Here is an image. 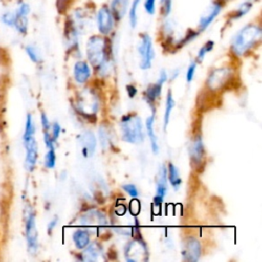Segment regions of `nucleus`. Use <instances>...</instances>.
<instances>
[{
    "mask_svg": "<svg viewBox=\"0 0 262 262\" xmlns=\"http://www.w3.org/2000/svg\"><path fill=\"white\" fill-rule=\"evenodd\" d=\"M86 54L89 62L98 69L100 74H106L112 57V46L108 39L98 35L91 36L86 44Z\"/></svg>",
    "mask_w": 262,
    "mask_h": 262,
    "instance_id": "f257e3e1",
    "label": "nucleus"
},
{
    "mask_svg": "<svg viewBox=\"0 0 262 262\" xmlns=\"http://www.w3.org/2000/svg\"><path fill=\"white\" fill-rule=\"evenodd\" d=\"M262 30L260 26L249 24L242 28L233 37L231 42V50L237 55L242 56L252 49L261 40Z\"/></svg>",
    "mask_w": 262,
    "mask_h": 262,
    "instance_id": "f03ea898",
    "label": "nucleus"
},
{
    "mask_svg": "<svg viewBox=\"0 0 262 262\" xmlns=\"http://www.w3.org/2000/svg\"><path fill=\"white\" fill-rule=\"evenodd\" d=\"M122 139L128 143L139 144L144 140V132L141 119L135 114H128L121 119Z\"/></svg>",
    "mask_w": 262,
    "mask_h": 262,
    "instance_id": "7ed1b4c3",
    "label": "nucleus"
},
{
    "mask_svg": "<svg viewBox=\"0 0 262 262\" xmlns=\"http://www.w3.org/2000/svg\"><path fill=\"white\" fill-rule=\"evenodd\" d=\"M75 107L81 115L85 117L90 118L91 116H95L99 107L98 97L94 92L85 89V91H82L77 97Z\"/></svg>",
    "mask_w": 262,
    "mask_h": 262,
    "instance_id": "20e7f679",
    "label": "nucleus"
},
{
    "mask_svg": "<svg viewBox=\"0 0 262 262\" xmlns=\"http://www.w3.org/2000/svg\"><path fill=\"white\" fill-rule=\"evenodd\" d=\"M232 75L231 69L227 67L216 69L209 75L207 79V87L212 91L221 90L229 83Z\"/></svg>",
    "mask_w": 262,
    "mask_h": 262,
    "instance_id": "39448f33",
    "label": "nucleus"
},
{
    "mask_svg": "<svg viewBox=\"0 0 262 262\" xmlns=\"http://www.w3.org/2000/svg\"><path fill=\"white\" fill-rule=\"evenodd\" d=\"M138 53L141 56L139 67L142 70H147L151 67L152 59L155 57V51L152 47V41L147 33H143L140 36V43L138 45Z\"/></svg>",
    "mask_w": 262,
    "mask_h": 262,
    "instance_id": "423d86ee",
    "label": "nucleus"
},
{
    "mask_svg": "<svg viewBox=\"0 0 262 262\" xmlns=\"http://www.w3.org/2000/svg\"><path fill=\"white\" fill-rule=\"evenodd\" d=\"M115 17L110 9V6L102 5L96 12L97 29L101 35H108L115 27Z\"/></svg>",
    "mask_w": 262,
    "mask_h": 262,
    "instance_id": "0eeeda50",
    "label": "nucleus"
},
{
    "mask_svg": "<svg viewBox=\"0 0 262 262\" xmlns=\"http://www.w3.org/2000/svg\"><path fill=\"white\" fill-rule=\"evenodd\" d=\"M125 258L127 259V261L130 262L146 260L148 258V251L146 245L139 239L129 242L125 247Z\"/></svg>",
    "mask_w": 262,
    "mask_h": 262,
    "instance_id": "6e6552de",
    "label": "nucleus"
},
{
    "mask_svg": "<svg viewBox=\"0 0 262 262\" xmlns=\"http://www.w3.org/2000/svg\"><path fill=\"white\" fill-rule=\"evenodd\" d=\"M202 253V247L199 242L193 236H188L184 239L182 244V258L184 261H190L195 262L200 259Z\"/></svg>",
    "mask_w": 262,
    "mask_h": 262,
    "instance_id": "1a4fd4ad",
    "label": "nucleus"
},
{
    "mask_svg": "<svg viewBox=\"0 0 262 262\" xmlns=\"http://www.w3.org/2000/svg\"><path fill=\"white\" fill-rule=\"evenodd\" d=\"M26 237L28 244V250L30 253L35 254L38 249V231L36 228L35 214L30 212L26 220Z\"/></svg>",
    "mask_w": 262,
    "mask_h": 262,
    "instance_id": "9d476101",
    "label": "nucleus"
},
{
    "mask_svg": "<svg viewBox=\"0 0 262 262\" xmlns=\"http://www.w3.org/2000/svg\"><path fill=\"white\" fill-rule=\"evenodd\" d=\"M189 154H190L191 165L195 167V169L203 167L206 151H205V146H204V142L201 135H195V137L191 141L189 146Z\"/></svg>",
    "mask_w": 262,
    "mask_h": 262,
    "instance_id": "9b49d317",
    "label": "nucleus"
},
{
    "mask_svg": "<svg viewBox=\"0 0 262 262\" xmlns=\"http://www.w3.org/2000/svg\"><path fill=\"white\" fill-rule=\"evenodd\" d=\"M223 8V1L222 0H214L212 4L208 7L207 11L201 16L199 21V29L200 31H205L219 15Z\"/></svg>",
    "mask_w": 262,
    "mask_h": 262,
    "instance_id": "f8f14e48",
    "label": "nucleus"
},
{
    "mask_svg": "<svg viewBox=\"0 0 262 262\" xmlns=\"http://www.w3.org/2000/svg\"><path fill=\"white\" fill-rule=\"evenodd\" d=\"M168 190V185H167V169L165 165H162L159 169L158 177H157V185H156V194L154 198V203L155 205L160 206Z\"/></svg>",
    "mask_w": 262,
    "mask_h": 262,
    "instance_id": "ddd939ff",
    "label": "nucleus"
},
{
    "mask_svg": "<svg viewBox=\"0 0 262 262\" xmlns=\"http://www.w3.org/2000/svg\"><path fill=\"white\" fill-rule=\"evenodd\" d=\"M79 142L81 145V152L83 157L90 158L93 156L95 149H96V137L91 131H85L83 132L79 137Z\"/></svg>",
    "mask_w": 262,
    "mask_h": 262,
    "instance_id": "4468645a",
    "label": "nucleus"
},
{
    "mask_svg": "<svg viewBox=\"0 0 262 262\" xmlns=\"http://www.w3.org/2000/svg\"><path fill=\"white\" fill-rule=\"evenodd\" d=\"M80 223L87 226H101L107 223L106 217L98 210H90L84 213L80 218Z\"/></svg>",
    "mask_w": 262,
    "mask_h": 262,
    "instance_id": "2eb2a0df",
    "label": "nucleus"
},
{
    "mask_svg": "<svg viewBox=\"0 0 262 262\" xmlns=\"http://www.w3.org/2000/svg\"><path fill=\"white\" fill-rule=\"evenodd\" d=\"M25 142V146H26V168L29 171H33L35 166H36V162H37V158H38V146H37V142L35 140V137H31L30 139L24 141Z\"/></svg>",
    "mask_w": 262,
    "mask_h": 262,
    "instance_id": "dca6fc26",
    "label": "nucleus"
},
{
    "mask_svg": "<svg viewBox=\"0 0 262 262\" xmlns=\"http://www.w3.org/2000/svg\"><path fill=\"white\" fill-rule=\"evenodd\" d=\"M130 0H112L110 9L116 21H120L128 12Z\"/></svg>",
    "mask_w": 262,
    "mask_h": 262,
    "instance_id": "f3484780",
    "label": "nucleus"
},
{
    "mask_svg": "<svg viewBox=\"0 0 262 262\" xmlns=\"http://www.w3.org/2000/svg\"><path fill=\"white\" fill-rule=\"evenodd\" d=\"M90 76H91V70L86 61L80 60L75 63L74 78L78 83H80V84L85 83L90 78Z\"/></svg>",
    "mask_w": 262,
    "mask_h": 262,
    "instance_id": "a211bd4d",
    "label": "nucleus"
},
{
    "mask_svg": "<svg viewBox=\"0 0 262 262\" xmlns=\"http://www.w3.org/2000/svg\"><path fill=\"white\" fill-rule=\"evenodd\" d=\"M162 86L163 84L160 83L159 81H157L154 84H149L148 87L146 88L145 92H144V98L147 101V103H149L151 110H152V114H155V108H154V103L156 101V99L160 96L161 92H162Z\"/></svg>",
    "mask_w": 262,
    "mask_h": 262,
    "instance_id": "6ab92c4d",
    "label": "nucleus"
},
{
    "mask_svg": "<svg viewBox=\"0 0 262 262\" xmlns=\"http://www.w3.org/2000/svg\"><path fill=\"white\" fill-rule=\"evenodd\" d=\"M102 254L101 247L96 243L88 244L84 248V252L81 254V259L84 261H96L98 260L99 256Z\"/></svg>",
    "mask_w": 262,
    "mask_h": 262,
    "instance_id": "aec40b11",
    "label": "nucleus"
},
{
    "mask_svg": "<svg viewBox=\"0 0 262 262\" xmlns=\"http://www.w3.org/2000/svg\"><path fill=\"white\" fill-rule=\"evenodd\" d=\"M154 123H155V114L150 115L145 122V127H146V133L147 136L150 140V145H151V150L155 155L159 152V145H158V139L156 136V133L154 131Z\"/></svg>",
    "mask_w": 262,
    "mask_h": 262,
    "instance_id": "412c9836",
    "label": "nucleus"
},
{
    "mask_svg": "<svg viewBox=\"0 0 262 262\" xmlns=\"http://www.w3.org/2000/svg\"><path fill=\"white\" fill-rule=\"evenodd\" d=\"M73 241L77 249H84L90 243V234L85 229H77L73 233Z\"/></svg>",
    "mask_w": 262,
    "mask_h": 262,
    "instance_id": "4be33fe9",
    "label": "nucleus"
},
{
    "mask_svg": "<svg viewBox=\"0 0 262 262\" xmlns=\"http://www.w3.org/2000/svg\"><path fill=\"white\" fill-rule=\"evenodd\" d=\"M167 172H168V173H167V178L169 179L170 184L172 185V187L174 188V190H177V189L180 187L181 182H182L181 177H180V175H179V170H178V168H177L174 164L170 163L169 166H168V171H167Z\"/></svg>",
    "mask_w": 262,
    "mask_h": 262,
    "instance_id": "5701e85b",
    "label": "nucleus"
},
{
    "mask_svg": "<svg viewBox=\"0 0 262 262\" xmlns=\"http://www.w3.org/2000/svg\"><path fill=\"white\" fill-rule=\"evenodd\" d=\"M174 106H175V101L173 99V95H172L171 90H169L168 93H167L166 108H165V114H164V125H163L164 131H166V129L168 127V124H169V121H170V116H171V113H172Z\"/></svg>",
    "mask_w": 262,
    "mask_h": 262,
    "instance_id": "b1692460",
    "label": "nucleus"
},
{
    "mask_svg": "<svg viewBox=\"0 0 262 262\" xmlns=\"http://www.w3.org/2000/svg\"><path fill=\"white\" fill-rule=\"evenodd\" d=\"M253 3L251 1H245L243 3L239 4V6L232 12V14L230 15V19L235 20L237 18L243 17L244 15H246L252 8Z\"/></svg>",
    "mask_w": 262,
    "mask_h": 262,
    "instance_id": "393cba45",
    "label": "nucleus"
},
{
    "mask_svg": "<svg viewBox=\"0 0 262 262\" xmlns=\"http://www.w3.org/2000/svg\"><path fill=\"white\" fill-rule=\"evenodd\" d=\"M141 0H132L131 5L129 7V24L131 26V28H135L137 25V20H138V15H137V10L139 7Z\"/></svg>",
    "mask_w": 262,
    "mask_h": 262,
    "instance_id": "a878e982",
    "label": "nucleus"
},
{
    "mask_svg": "<svg viewBox=\"0 0 262 262\" xmlns=\"http://www.w3.org/2000/svg\"><path fill=\"white\" fill-rule=\"evenodd\" d=\"M34 134H35V124H34L31 114H28L27 120H26L25 133H24V141L30 139L31 137H34Z\"/></svg>",
    "mask_w": 262,
    "mask_h": 262,
    "instance_id": "bb28decb",
    "label": "nucleus"
},
{
    "mask_svg": "<svg viewBox=\"0 0 262 262\" xmlns=\"http://www.w3.org/2000/svg\"><path fill=\"white\" fill-rule=\"evenodd\" d=\"M15 29L20 33V34H26L28 30V18L27 16H15L14 25Z\"/></svg>",
    "mask_w": 262,
    "mask_h": 262,
    "instance_id": "cd10ccee",
    "label": "nucleus"
},
{
    "mask_svg": "<svg viewBox=\"0 0 262 262\" xmlns=\"http://www.w3.org/2000/svg\"><path fill=\"white\" fill-rule=\"evenodd\" d=\"M213 47H214V42L211 41V40L207 41V42L201 47V49H200L199 52H198V56H196L198 61H202V60L204 59V57L207 55V53L210 52V51L213 49Z\"/></svg>",
    "mask_w": 262,
    "mask_h": 262,
    "instance_id": "c85d7f7f",
    "label": "nucleus"
},
{
    "mask_svg": "<svg viewBox=\"0 0 262 262\" xmlns=\"http://www.w3.org/2000/svg\"><path fill=\"white\" fill-rule=\"evenodd\" d=\"M55 162H56V156H55V150L54 147L48 148V151L45 156V166L48 169H52L55 167Z\"/></svg>",
    "mask_w": 262,
    "mask_h": 262,
    "instance_id": "c756f323",
    "label": "nucleus"
},
{
    "mask_svg": "<svg viewBox=\"0 0 262 262\" xmlns=\"http://www.w3.org/2000/svg\"><path fill=\"white\" fill-rule=\"evenodd\" d=\"M98 134H99V140H100V143H101L102 147H103V148H106L107 145H108L110 142H111L110 133H108L106 127L100 126L99 131H98Z\"/></svg>",
    "mask_w": 262,
    "mask_h": 262,
    "instance_id": "7c9ffc66",
    "label": "nucleus"
},
{
    "mask_svg": "<svg viewBox=\"0 0 262 262\" xmlns=\"http://www.w3.org/2000/svg\"><path fill=\"white\" fill-rule=\"evenodd\" d=\"M161 12L164 17H167L172 10V0H160Z\"/></svg>",
    "mask_w": 262,
    "mask_h": 262,
    "instance_id": "2f4dec72",
    "label": "nucleus"
},
{
    "mask_svg": "<svg viewBox=\"0 0 262 262\" xmlns=\"http://www.w3.org/2000/svg\"><path fill=\"white\" fill-rule=\"evenodd\" d=\"M26 52H27V54L29 55V57L31 58L32 61H34L36 63L40 61V55H39L37 49L34 46H32V45L26 46Z\"/></svg>",
    "mask_w": 262,
    "mask_h": 262,
    "instance_id": "473e14b6",
    "label": "nucleus"
},
{
    "mask_svg": "<svg viewBox=\"0 0 262 262\" xmlns=\"http://www.w3.org/2000/svg\"><path fill=\"white\" fill-rule=\"evenodd\" d=\"M199 35V33L196 32V31H192V30H189V32H187V34L178 42V46H183V45H185L186 43H188V42H190L191 40H193L196 36Z\"/></svg>",
    "mask_w": 262,
    "mask_h": 262,
    "instance_id": "72a5a7b5",
    "label": "nucleus"
},
{
    "mask_svg": "<svg viewBox=\"0 0 262 262\" xmlns=\"http://www.w3.org/2000/svg\"><path fill=\"white\" fill-rule=\"evenodd\" d=\"M156 2L157 0H144L143 7L147 14L152 15L156 12Z\"/></svg>",
    "mask_w": 262,
    "mask_h": 262,
    "instance_id": "f704fd0d",
    "label": "nucleus"
},
{
    "mask_svg": "<svg viewBox=\"0 0 262 262\" xmlns=\"http://www.w3.org/2000/svg\"><path fill=\"white\" fill-rule=\"evenodd\" d=\"M1 20L9 26V27H12L14 25V20H15V14L12 13V12H5L4 14H2L1 16Z\"/></svg>",
    "mask_w": 262,
    "mask_h": 262,
    "instance_id": "c9c22d12",
    "label": "nucleus"
},
{
    "mask_svg": "<svg viewBox=\"0 0 262 262\" xmlns=\"http://www.w3.org/2000/svg\"><path fill=\"white\" fill-rule=\"evenodd\" d=\"M196 66H198V62L196 61H192L188 66V68H187L185 78H186V81L188 83H190L192 81V79H193V76H194V73H195V70H196Z\"/></svg>",
    "mask_w": 262,
    "mask_h": 262,
    "instance_id": "e433bc0d",
    "label": "nucleus"
},
{
    "mask_svg": "<svg viewBox=\"0 0 262 262\" xmlns=\"http://www.w3.org/2000/svg\"><path fill=\"white\" fill-rule=\"evenodd\" d=\"M122 188L130 195V196H132V198H136V196H138V189H137V187L134 185V184H131V183H128V184H124L123 186H122Z\"/></svg>",
    "mask_w": 262,
    "mask_h": 262,
    "instance_id": "4c0bfd02",
    "label": "nucleus"
},
{
    "mask_svg": "<svg viewBox=\"0 0 262 262\" xmlns=\"http://www.w3.org/2000/svg\"><path fill=\"white\" fill-rule=\"evenodd\" d=\"M29 12H30V6L27 3H21L18 5L14 14L15 16H27Z\"/></svg>",
    "mask_w": 262,
    "mask_h": 262,
    "instance_id": "58836bf2",
    "label": "nucleus"
},
{
    "mask_svg": "<svg viewBox=\"0 0 262 262\" xmlns=\"http://www.w3.org/2000/svg\"><path fill=\"white\" fill-rule=\"evenodd\" d=\"M60 131H61V128H60L59 124L57 122L53 123V125H52V133L50 135H51V137H52L54 142L57 140V138H58V136L60 134Z\"/></svg>",
    "mask_w": 262,
    "mask_h": 262,
    "instance_id": "ea45409f",
    "label": "nucleus"
},
{
    "mask_svg": "<svg viewBox=\"0 0 262 262\" xmlns=\"http://www.w3.org/2000/svg\"><path fill=\"white\" fill-rule=\"evenodd\" d=\"M41 123H42L43 131H49L50 123H49V120H48V118L46 117V115L44 113L41 114Z\"/></svg>",
    "mask_w": 262,
    "mask_h": 262,
    "instance_id": "a19ab883",
    "label": "nucleus"
},
{
    "mask_svg": "<svg viewBox=\"0 0 262 262\" xmlns=\"http://www.w3.org/2000/svg\"><path fill=\"white\" fill-rule=\"evenodd\" d=\"M126 89H127L129 97H131V98H133L136 95V93H137V90H136V88L133 85H127Z\"/></svg>",
    "mask_w": 262,
    "mask_h": 262,
    "instance_id": "79ce46f5",
    "label": "nucleus"
},
{
    "mask_svg": "<svg viewBox=\"0 0 262 262\" xmlns=\"http://www.w3.org/2000/svg\"><path fill=\"white\" fill-rule=\"evenodd\" d=\"M57 217H54L51 221H49L48 223V226H47V229H48V233H51V231L53 230V228L55 227V225L57 224Z\"/></svg>",
    "mask_w": 262,
    "mask_h": 262,
    "instance_id": "37998d69",
    "label": "nucleus"
},
{
    "mask_svg": "<svg viewBox=\"0 0 262 262\" xmlns=\"http://www.w3.org/2000/svg\"><path fill=\"white\" fill-rule=\"evenodd\" d=\"M66 2V0H58L57 1V6H59L61 3H64Z\"/></svg>",
    "mask_w": 262,
    "mask_h": 262,
    "instance_id": "c03bdc74",
    "label": "nucleus"
}]
</instances>
